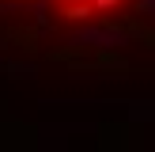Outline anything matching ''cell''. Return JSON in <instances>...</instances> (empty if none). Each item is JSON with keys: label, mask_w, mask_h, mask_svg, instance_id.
I'll return each instance as SVG.
<instances>
[{"label": "cell", "mask_w": 155, "mask_h": 152, "mask_svg": "<svg viewBox=\"0 0 155 152\" xmlns=\"http://www.w3.org/2000/svg\"><path fill=\"white\" fill-rule=\"evenodd\" d=\"M0 4L38 12L53 23H98V19H110V15L133 8L136 0H0Z\"/></svg>", "instance_id": "1"}]
</instances>
